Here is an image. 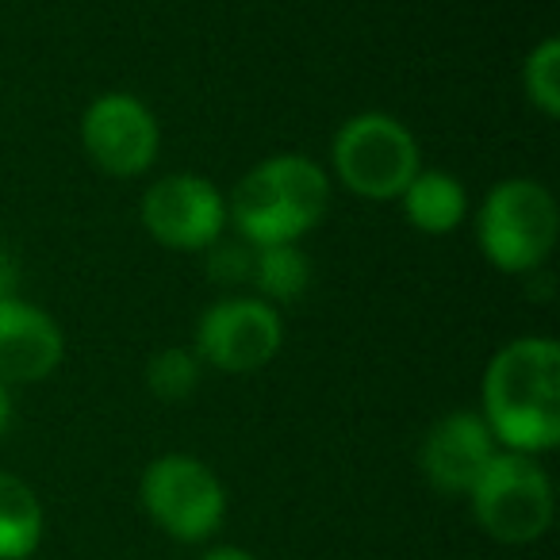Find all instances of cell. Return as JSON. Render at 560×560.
Returning <instances> with one entry per match:
<instances>
[{"mask_svg": "<svg viewBox=\"0 0 560 560\" xmlns=\"http://www.w3.org/2000/svg\"><path fill=\"white\" fill-rule=\"evenodd\" d=\"M495 453L499 445L480 411H450L427 430L419 465L430 488L445 491V495H468Z\"/></svg>", "mask_w": 560, "mask_h": 560, "instance_id": "30bf717a", "label": "cell"}, {"mask_svg": "<svg viewBox=\"0 0 560 560\" xmlns=\"http://www.w3.org/2000/svg\"><path fill=\"white\" fill-rule=\"evenodd\" d=\"M560 234L557 196L534 177H506L476 211V242L491 269L534 277L545 269Z\"/></svg>", "mask_w": 560, "mask_h": 560, "instance_id": "3957f363", "label": "cell"}, {"mask_svg": "<svg viewBox=\"0 0 560 560\" xmlns=\"http://www.w3.org/2000/svg\"><path fill=\"white\" fill-rule=\"evenodd\" d=\"M142 511L162 534L180 545H200L219 534L226 518V488L215 468L192 453H165L154 457L139 483Z\"/></svg>", "mask_w": 560, "mask_h": 560, "instance_id": "8992f818", "label": "cell"}, {"mask_svg": "<svg viewBox=\"0 0 560 560\" xmlns=\"http://www.w3.org/2000/svg\"><path fill=\"white\" fill-rule=\"evenodd\" d=\"M480 419L499 450L541 453L560 442V346L545 335L511 338L491 353L480 381Z\"/></svg>", "mask_w": 560, "mask_h": 560, "instance_id": "6da1fadb", "label": "cell"}, {"mask_svg": "<svg viewBox=\"0 0 560 560\" xmlns=\"http://www.w3.org/2000/svg\"><path fill=\"white\" fill-rule=\"evenodd\" d=\"M330 208V177L307 154H272L257 162L226 196V223L249 249L300 242Z\"/></svg>", "mask_w": 560, "mask_h": 560, "instance_id": "7a4b0ae2", "label": "cell"}, {"mask_svg": "<svg viewBox=\"0 0 560 560\" xmlns=\"http://www.w3.org/2000/svg\"><path fill=\"white\" fill-rule=\"evenodd\" d=\"M47 514L20 476L0 472V560H27L43 541Z\"/></svg>", "mask_w": 560, "mask_h": 560, "instance_id": "4fadbf2b", "label": "cell"}, {"mask_svg": "<svg viewBox=\"0 0 560 560\" xmlns=\"http://www.w3.org/2000/svg\"><path fill=\"white\" fill-rule=\"evenodd\" d=\"M81 150L101 173L131 180L154 170L162 150L158 116L131 93H101L81 116Z\"/></svg>", "mask_w": 560, "mask_h": 560, "instance_id": "9c48e42d", "label": "cell"}, {"mask_svg": "<svg viewBox=\"0 0 560 560\" xmlns=\"http://www.w3.org/2000/svg\"><path fill=\"white\" fill-rule=\"evenodd\" d=\"M522 89L526 101L541 112L545 119L560 116V39H541L522 62Z\"/></svg>", "mask_w": 560, "mask_h": 560, "instance_id": "2e32d148", "label": "cell"}, {"mask_svg": "<svg viewBox=\"0 0 560 560\" xmlns=\"http://www.w3.org/2000/svg\"><path fill=\"white\" fill-rule=\"evenodd\" d=\"M66 335L43 307L0 296V384H39L62 365Z\"/></svg>", "mask_w": 560, "mask_h": 560, "instance_id": "8fae6325", "label": "cell"}, {"mask_svg": "<svg viewBox=\"0 0 560 560\" xmlns=\"http://www.w3.org/2000/svg\"><path fill=\"white\" fill-rule=\"evenodd\" d=\"M249 280L257 284L265 304H292L312 284V261L296 242H277V246L249 249Z\"/></svg>", "mask_w": 560, "mask_h": 560, "instance_id": "5bb4252c", "label": "cell"}, {"mask_svg": "<svg viewBox=\"0 0 560 560\" xmlns=\"http://www.w3.org/2000/svg\"><path fill=\"white\" fill-rule=\"evenodd\" d=\"M404 219L419 234H453L468 219V192L453 173L445 170H419L411 185L399 192Z\"/></svg>", "mask_w": 560, "mask_h": 560, "instance_id": "7c38bea8", "label": "cell"}, {"mask_svg": "<svg viewBox=\"0 0 560 560\" xmlns=\"http://www.w3.org/2000/svg\"><path fill=\"white\" fill-rule=\"evenodd\" d=\"M284 346V319L261 296H223L196 323V358L219 373L265 369Z\"/></svg>", "mask_w": 560, "mask_h": 560, "instance_id": "ba28073f", "label": "cell"}, {"mask_svg": "<svg viewBox=\"0 0 560 560\" xmlns=\"http://www.w3.org/2000/svg\"><path fill=\"white\" fill-rule=\"evenodd\" d=\"M203 361L196 358V350L185 346H165L147 361V388L150 396L165 399V404H180L200 388Z\"/></svg>", "mask_w": 560, "mask_h": 560, "instance_id": "9a60e30c", "label": "cell"}, {"mask_svg": "<svg viewBox=\"0 0 560 560\" xmlns=\"http://www.w3.org/2000/svg\"><path fill=\"white\" fill-rule=\"evenodd\" d=\"M200 560H257V557L246 549H238V545H215V549H208Z\"/></svg>", "mask_w": 560, "mask_h": 560, "instance_id": "e0dca14e", "label": "cell"}, {"mask_svg": "<svg viewBox=\"0 0 560 560\" xmlns=\"http://www.w3.org/2000/svg\"><path fill=\"white\" fill-rule=\"evenodd\" d=\"M480 529L499 545H534L549 534L557 495L537 457L499 450L468 491Z\"/></svg>", "mask_w": 560, "mask_h": 560, "instance_id": "5b68a950", "label": "cell"}, {"mask_svg": "<svg viewBox=\"0 0 560 560\" xmlns=\"http://www.w3.org/2000/svg\"><path fill=\"white\" fill-rule=\"evenodd\" d=\"M139 219L147 234L177 254H203L226 231V196L200 173H165L142 192Z\"/></svg>", "mask_w": 560, "mask_h": 560, "instance_id": "52a82bcc", "label": "cell"}, {"mask_svg": "<svg viewBox=\"0 0 560 560\" xmlns=\"http://www.w3.org/2000/svg\"><path fill=\"white\" fill-rule=\"evenodd\" d=\"M330 165L342 188L361 200H399L422 170L419 139L388 112H358L335 131Z\"/></svg>", "mask_w": 560, "mask_h": 560, "instance_id": "277c9868", "label": "cell"}, {"mask_svg": "<svg viewBox=\"0 0 560 560\" xmlns=\"http://www.w3.org/2000/svg\"><path fill=\"white\" fill-rule=\"evenodd\" d=\"M9 422H12V392L9 384H0V434L9 430Z\"/></svg>", "mask_w": 560, "mask_h": 560, "instance_id": "ac0fdd59", "label": "cell"}]
</instances>
